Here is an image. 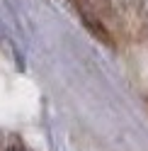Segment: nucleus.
<instances>
[{
	"mask_svg": "<svg viewBox=\"0 0 148 151\" xmlns=\"http://www.w3.org/2000/svg\"><path fill=\"white\" fill-rule=\"evenodd\" d=\"M75 3V10H78V15H80V22H83V27L95 37V39H100L102 44H107V46H114V42H112V34L107 32V27L100 22V17L90 10V7L85 5V0H73Z\"/></svg>",
	"mask_w": 148,
	"mask_h": 151,
	"instance_id": "obj_1",
	"label": "nucleus"
},
{
	"mask_svg": "<svg viewBox=\"0 0 148 151\" xmlns=\"http://www.w3.org/2000/svg\"><path fill=\"white\" fill-rule=\"evenodd\" d=\"M7 151H29V149H27L24 144H20V141H12V144L7 146Z\"/></svg>",
	"mask_w": 148,
	"mask_h": 151,
	"instance_id": "obj_2",
	"label": "nucleus"
}]
</instances>
